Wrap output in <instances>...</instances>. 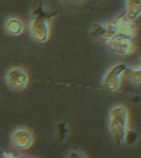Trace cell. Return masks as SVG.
Wrapping results in <instances>:
<instances>
[{
	"mask_svg": "<svg viewBox=\"0 0 141 158\" xmlns=\"http://www.w3.org/2000/svg\"><path fill=\"white\" fill-rule=\"evenodd\" d=\"M115 114L113 119H112V124H111V128H112V131L115 133L116 131H119L118 135L117 137L119 139H121V141L123 140L124 138V133H125V123L126 122V118H122V115L125 114V111L122 109H117V114H118V118L116 117V114L115 113V111H113Z\"/></svg>",
	"mask_w": 141,
	"mask_h": 158,
	"instance_id": "6da1fadb",
	"label": "cell"
}]
</instances>
